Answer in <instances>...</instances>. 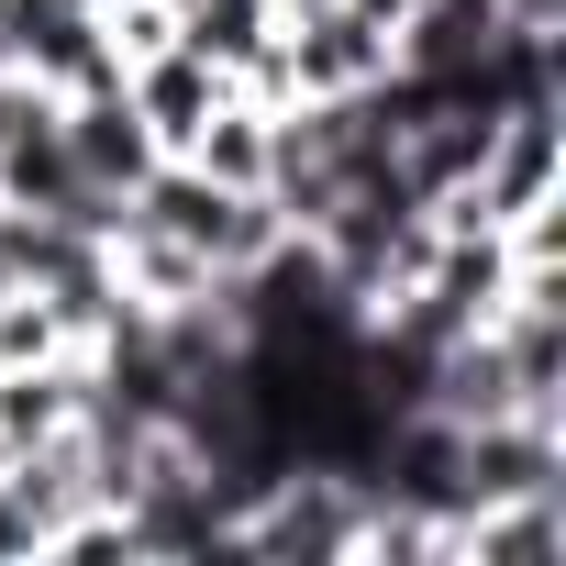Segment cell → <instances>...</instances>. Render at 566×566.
<instances>
[{
	"instance_id": "obj_1",
	"label": "cell",
	"mask_w": 566,
	"mask_h": 566,
	"mask_svg": "<svg viewBox=\"0 0 566 566\" xmlns=\"http://www.w3.org/2000/svg\"><path fill=\"white\" fill-rule=\"evenodd\" d=\"M56 134H67V167H78L101 200H134V189H145V167H156V134H145V112H134V90H123V78H112V90L56 101Z\"/></svg>"
},
{
	"instance_id": "obj_2",
	"label": "cell",
	"mask_w": 566,
	"mask_h": 566,
	"mask_svg": "<svg viewBox=\"0 0 566 566\" xmlns=\"http://www.w3.org/2000/svg\"><path fill=\"white\" fill-rule=\"evenodd\" d=\"M123 90H134V112H145V134H156V156H178L200 123H211V101L233 90L222 67H200L189 45H156L145 67H123Z\"/></svg>"
},
{
	"instance_id": "obj_3",
	"label": "cell",
	"mask_w": 566,
	"mask_h": 566,
	"mask_svg": "<svg viewBox=\"0 0 566 566\" xmlns=\"http://www.w3.org/2000/svg\"><path fill=\"white\" fill-rule=\"evenodd\" d=\"M277 12H312V0H277Z\"/></svg>"
}]
</instances>
